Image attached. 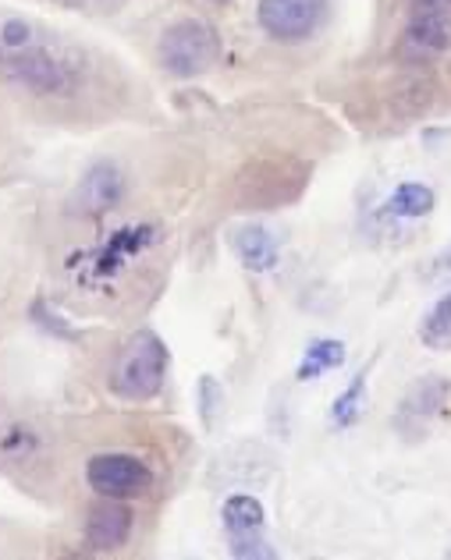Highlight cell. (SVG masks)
Segmentation results:
<instances>
[{
	"instance_id": "e0dca14e",
	"label": "cell",
	"mask_w": 451,
	"mask_h": 560,
	"mask_svg": "<svg viewBox=\"0 0 451 560\" xmlns=\"http://www.w3.org/2000/svg\"><path fill=\"white\" fill-rule=\"evenodd\" d=\"M57 4H68V8H85V4H104V0H57Z\"/></svg>"
},
{
	"instance_id": "7a4b0ae2",
	"label": "cell",
	"mask_w": 451,
	"mask_h": 560,
	"mask_svg": "<svg viewBox=\"0 0 451 560\" xmlns=\"http://www.w3.org/2000/svg\"><path fill=\"white\" fill-rule=\"evenodd\" d=\"M167 376V348L153 330H139L111 370V394L122 401H150Z\"/></svg>"
},
{
	"instance_id": "2e32d148",
	"label": "cell",
	"mask_w": 451,
	"mask_h": 560,
	"mask_svg": "<svg viewBox=\"0 0 451 560\" xmlns=\"http://www.w3.org/2000/svg\"><path fill=\"white\" fill-rule=\"evenodd\" d=\"M199 401H203V419H207V425H210L217 405H224V390L217 387L213 376H203V383H199Z\"/></svg>"
},
{
	"instance_id": "5bb4252c",
	"label": "cell",
	"mask_w": 451,
	"mask_h": 560,
	"mask_svg": "<svg viewBox=\"0 0 451 560\" xmlns=\"http://www.w3.org/2000/svg\"><path fill=\"white\" fill-rule=\"evenodd\" d=\"M118 191H122V178H118V171H111V167H96L90 178L82 182V202L90 206V210H104V206H111L114 199H118Z\"/></svg>"
},
{
	"instance_id": "3957f363",
	"label": "cell",
	"mask_w": 451,
	"mask_h": 560,
	"mask_svg": "<svg viewBox=\"0 0 451 560\" xmlns=\"http://www.w3.org/2000/svg\"><path fill=\"white\" fill-rule=\"evenodd\" d=\"M157 54L164 71H171V75H178V79H193V75H203V71L217 61V36L210 25L185 19L167 28Z\"/></svg>"
},
{
	"instance_id": "30bf717a",
	"label": "cell",
	"mask_w": 451,
	"mask_h": 560,
	"mask_svg": "<svg viewBox=\"0 0 451 560\" xmlns=\"http://www.w3.org/2000/svg\"><path fill=\"white\" fill-rule=\"evenodd\" d=\"M235 253L242 259V267L267 273L278 262V242H274V234L267 228H242L235 234Z\"/></svg>"
},
{
	"instance_id": "6da1fadb",
	"label": "cell",
	"mask_w": 451,
	"mask_h": 560,
	"mask_svg": "<svg viewBox=\"0 0 451 560\" xmlns=\"http://www.w3.org/2000/svg\"><path fill=\"white\" fill-rule=\"evenodd\" d=\"M0 79L36 96H68L79 90V57L57 36L19 14H0Z\"/></svg>"
},
{
	"instance_id": "ba28073f",
	"label": "cell",
	"mask_w": 451,
	"mask_h": 560,
	"mask_svg": "<svg viewBox=\"0 0 451 560\" xmlns=\"http://www.w3.org/2000/svg\"><path fill=\"white\" fill-rule=\"evenodd\" d=\"M128 536H132V511L122 508L118 500L104 497V504H96L85 518V539L93 550H122Z\"/></svg>"
},
{
	"instance_id": "5b68a950",
	"label": "cell",
	"mask_w": 451,
	"mask_h": 560,
	"mask_svg": "<svg viewBox=\"0 0 451 560\" xmlns=\"http://www.w3.org/2000/svg\"><path fill=\"white\" fill-rule=\"evenodd\" d=\"M327 14V0H259V25L281 43L310 39Z\"/></svg>"
},
{
	"instance_id": "52a82bcc",
	"label": "cell",
	"mask_w": 451,
	"mask_h": 560,
	"mask_svg": "<svg viewBox=\"0 0 451 560\" xmlns=\"http://www.w3.org/2000/svg\"><path fill=\"white\" fill-rule=\"evenodd\" d=\"M405 36L419 50L430 54L451 50V0H416Z\"/></svg>"
},
{
	"instance_id": "8fae6325",
	"label": "cell",
	"mask_w": 451,
	"mask_h": 560,
	"mask_svg": "<svg viewBox=\"0 0 451 560\" xmlns=\"http://www.w3.org/2000/svg\"><path fill=\"white\" fill-rule=\"evenodd\" d=\"M433 210V191L427 185H398L395 196L388 199L384 213L388 217H402V220H416V217H427Z\"/></svg>"
},
{
	"instance_id": "9a60e30c",
	"label": "cell",
	"mask_w": 451,
	"mask_h": 560,
	"mask_svg": "<svg viewBox=\"0 0 451 560\" xmlns=\"http://www.w3.org/2000/svg\"><path fill=\"white\" fill-rule=\"evenodd\" d=\"M362 394H367V373H359L352 383H348V390L334 401L331 408V419L334 425H352L359 419V408H362Z\"/></svg>"
},
{
	"instance_id": "9c48e42d",
	"label": "cell",
	"mask_w": 451,
	"mask_h": 560,
	"mask_svg": "<svg viewBox=\"0 0 451 560\" xmlns=\"http://www.w3.org/2000/svg\"><path fill=\"white\" fill-rule=\"evenodd\" d=\"M444 383L438 380H424L419 387L409 390V397L402 401V411H398V425L402 430H409V433H419L427 425V419L438 411V405L444 401Z\"/></svg>"
},
{
	"instance_id": "277c9868",
	"label": "cell",
	"mask_w": 451,
	"mask_h": 560,
	"mask_svg": "<svg viewBox=\"0 0 451 560\" xmlns=\"http://www.w3.org/2000/svg\"><path fill=\"white\" fill-rule=\"evenodd\" d=\"M85 479L100 493L111 500H128L147 493L153 486V471L147 462H139L136 454H96V458L85 465Z\"/></svg>"
},
{
	"instance_id": "4fadbf2b",
	"label": "cell",
	"mask_w": 451,
	"mask_h": 560,
	"mask_svg": "<svg viewBox=\"0 0 451 560\" xmlns=\"http://www.w3.org/2000/svg\"><path fill=\"white\" fill-rule=\"evenodd\" d=\"M419 341L433 351H451V291L419 323Z\"/></svg>"
},
{
	"instance_id": "8992f818",
	"label": "cell",
	"mask_w": 451,
	"mask_h": 560,
	"mask_svg": "<svg viewBox=\"0 0 451 560\" xmlns=\"http://www.w3.org/2000/svg\"><path fill=\"white\" fill-rule=\"evenodd\" d=\"M264 504H259L256 497H231L228 504H224V528H228V536H231V553L235 557H259V560H270V557H278L274 553L267 542H264Z\"/></svg>"
},
{
	"instance_id": "7c38bea8",
	"label": "cell",
	"mask_w": 451,
	"mask_h": 560,
	"mask_svg": "<svg viewBox=\"0 0 451 560\" xmlns=\"http://www.w3.org/2000/svg\"><path fill=\"white\" fill-rule=\"evenodd\" d=\"M345 362V345L342 341H313L305 348V355L299 362V380H316L331 370H338Z\"/></svg>"
}]
</instances>
